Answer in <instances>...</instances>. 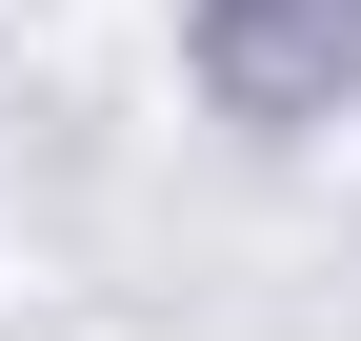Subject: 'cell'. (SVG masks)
I'll return each instance as SVG.
<instances>
[{
  "mask_svg": "<svg viewBox=\"0 0 361 341\" xmlns=\"http://www.w3.org/2000/svg\"><path fill=\"white\" fill-rule=\"evenodd\" d=\"M301 61H361V0H281V20H221V80H241V101H281Z\"/></svg>",
  "mask_w": 361,
  "mask_h": 341,
  "instance_id": "1",
  "label": "cell"
}]
</instances>
